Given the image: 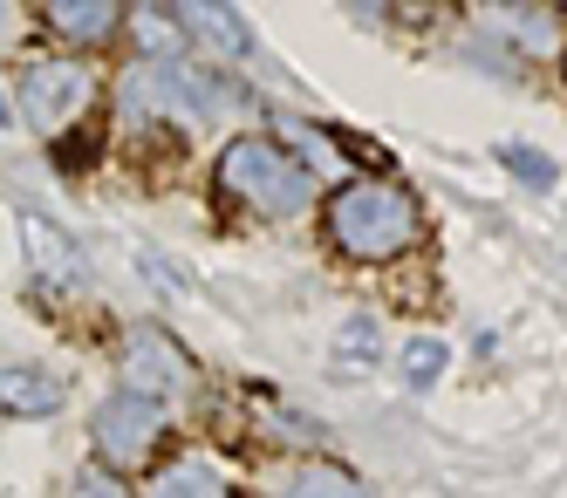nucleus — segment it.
<instances>
[{
	"label": "nucleus",
	"instance_id": "obj_1",
	"mask_svg": "<svg viewBox=\"0 0 567 498\" xmlns=\"http://www.w3.org/2000/svg\"><path fill=\"white\" fill-rule=\"evenodd\" d=\"M329 232L349 260H396V253H411L424 219H417V198L390 185V178H362L349 191H336L329 205Z\"/></svg>",
	"mask_w": 567,
	"mask_h": 498
},
{
	"label": "nucleus",
	"instance_id": "obj_2",
	"mask_svg": "<svg viewBox=\"0 0 567 498\" xmlns=\"http://www.w3.org/2000/svg\"><path fill=\"white\" fill-rule=\"evenodd\" d=\"M219 185H226L239 205L267 212V219H288V212H301V205L315 198L308 164L288 157L274 137H233V144L219 151Z\"/></svg>",
	"mask_w": 567,
	"mask_h": 498
},
{
	"label": "nucleus",
	"instance_id": "obj_3",
	"mask_svg": "<svg viewBox=\"0 0 567 498\" xmlns=\"http://www.w3.org/2000/svg\"><path fill=\"white\" fill-rule=\"evenodd\" d=\"M90 437H96V458L103 465H144L151 444L165 437V409H157V396H144V390H124V396L96 403Z\"/></svg>",
	"mask_w": 567,
	"mask_h": 498
},
{
	"label": "nucleus",
	"instance_id": "obj_4",
	"mask_svg": "<svg viewBox=\"0 0 567 498\" xmlns=\"http://www.w3.org/2000/svg\"><path fill=\"white\" fill-rule=\"evenodd\" d=\"M90 103V69L83 62H34L21 75V116L34 123V131H62V123Z\"/></svg>",
	"mask_w": 567,
	"mask_h": 498
},
{
	"label": "nucleus",
	"instance_id": "obj_5",
	"mask_svg": "<svg viewBox=\"0 0 567 498\" xmlns=\"http://www.w3.org/2000/svg\"><path fill=\"white\" fill-rule=\"evenodd\" d=\"M124 383L144 390V396H178L192 390V362L178 342H165L157 328H131V342H124Z\"/></svg>",
	"mask_w": 567,
	"mask_h": 498
},
{
	"label": "nucleus",
	"instance_id": "obj_6",
	"mask_svg": "<svg viewBox=\"0 0 567 498\" xmlns=\"http://www.w3.org/2000/svg\"><path fill=\"white\" fill-rule=\"evenodd\" d=\"M21 239H28V260H34V273H42L49 287H83L90 280V267H83V253L69 246V232H55L49 219H21Z\"/></svg>",
	"mask_w": 567,
	"mask_h": 498
},
{
	"label": "nucleus",
	"instance_id": "obj_7",
	"mask_svg": "<svg viewBox=\"0 0 567 498\" xmlns=\"http://www.w3.org/2000/svg\"><path fill=\"white\" fill-rule=\"evenodd\" d=\"M0 409L8 417H55L62 409V383L49 376V369H0Z\"/></svg>",
	"mask_w": 567,
	"mask_h": 498
},
{
	"label": "nucleus",
	"instance_id": "obj_8",
	"mask_svg": "<svg viewBox=\"0 0 567 498\" xmlns=\"http://www.w3.org/2000/svg\"><path fill=\"white\" fill-rule=\"evenodd\" d=\"M178 14H185V28L206 34L219 55H254V34L233 14V0H178Z\"/></svg>",
	"mask_w": 567,
	"mask_h": 498
},
{
	"label": "nucleus",
	"instance_id": "obj_9",
	"mask_svg": "<svg viewBox=\"0 0 567 498\" xmlns=\"http://www.w3.org/2000/svg\"><path fill=\"white\" fill-rule=\"evenodd\" d=\"M42 14L69 41H103L116 28V14H124V0H42Z\"/></svg>",
	"mask_w": 567,
	"mask_h": 498
},
{
	"label": "nucleus",
	"instance_id": "obj_10",
	"mask_svg": "<svg viewBox=\"0 0 567 498\" xmlns=\"http://www.w3.org/2000/svg\"><path fill=\"white\" fill-rule=\"evenodd\" d=\"M499 164L526 185V191H554L560 185V164L547 157V151H526V144H499Z\"/></svg>",
	"mask_w": 567,
	"mask_h": 498
},
{
	"label": "nucleus",
	"instance_id": "obj_11",
	"mask_svg": "<svg viewBox=\"0 0 567 498\" xmlns=\"http://www.w3.org/2000/svg\"><path fill=\"white\" fill-rule=\"evenodd\" d=\"M444 362H452V355H444V342H437V335H417L411 349H403V376H411L417 390H431V383L444 376Z\"/></svg>",
	"mask_w": 567,
	"mask_h": 498
},
{
	"label": "nucleus",
	"instance_id": "obj_12",
	"mask_svg": "<svg viewBox=\"0 0 567 498\" xmlns=\"http://www.w3.org/2000/svg\"><path fill=\"white\" fill-rule=\"evenodd\" d=\"M137 41H144V55H178V21L165 8H137Z\"/></svg>",
	"mask_w": 567,
	"mask_h": 498
},
{
	"label": "nucleus",
	"instance_id": "obj_13",
	"mask_svg": "<svg viewBox=\"0 0 567 498\" xmlns=\"http://www.w3.org/2000/svg\"><path fill=\"white\" fill-rule=\"evenodd\" d=\"M295 491H355V478L336 471V465H308V471L295 478Z\"/></svg>",
	"mask_w": 567,
	"mask_h": 498
},
{
	"label": "nucleus",
	"instance_id": "obj_14",
	"mask_svg": "<svg viewBox=\"0 0 567 498\" xmlns=\"http://www.w3.org/2000/svg\"><path fill=\"white\" fill-rule=\"evenodd\" d=\"M157 491H219V478L198 471V465H185V471H165V478H157Z\"/></svg>",
	"mask_w": 567,
	"mask_h": 498
},
{
	"label": "nucleus",
	"instance_id": "obj_15",
	"mask_svg": "<svg viewBox=\"0 0 567 498\" xmlns=\"http://www.w3.org/2000/svg\"><path fill=\"white\" fill-rule=\"evenodd\" d=\"M342 349H349V355H370V349H377V328H370V321H349Z\"/></svg>",
	"mask_w": 567,
	"mask_h": 498
},
{
	"label": "nucleus",
	"instance_id": "obj_16",
	"mask_svg": "<svg viewBox=\"0 0 567 498\" xmlns=\"http://www.w3.org/2000/svg\"><path fill=\"white\" fill-rule=\"evenodd\" d=\"M90 157H96L90 137H69V144H62V164H90Z\"/></svg>",
	"mask_w": 567,
	"mask_h": 498
},
{
	"label": "nucleus",
	"instance_id": "obj_17",
	"mask_svg": "<svg viewBox=\"0 0 567 498\" xmlns=\"http://www.w3.org/2000/svg\"><path fill=\"white\" fill-rule=\"evenodd\" d=\"M83 491H110L116 498V471H83Z\"/></svg>",
	"mask_w": 567,
	"mask_h": 498
},
{
	"label": "nucleus",
	"instance_id": "obj_18",
	"mask_svg": "<svg viewBox=\"0 0 567 498\" xmlns=\"http://www.w3.org/2000/svg\"><path fill=\"white\" fill-rule=\"evenodd\" d=\"M349 8H355V14H383V0H349Z\"/></svg>",
	"mask_w": 567,
	"mask_h": 498
},
{
	"label": "nucleus",
	"instance_id": "obj_19",
	"mask_svg": "<svg viewBox=\"0 0 567 498\" xmlns=\"http://www.w3.org/2000/svg\"><path fill=\"white\" fill-rule=\"evenodd\" d=\"M8 123H21V116H14V103H8V96H0V131H8Z\"/></svg>",
	"mask_w": 567,
	"mask_h": 498
},
{
	"label": "nucleus",
	"instance_id": "obj_20",
	"mask_svg": "<svg viewBox=\"0 0 567 498\" xmlns=\"http://www.w3.org/2000/svg\"><path fill=\"white\" fill-rule=\"evenodd\" d=\"M560 8H567V0H560Z\"/></svg>",
	"mask_w": 567,
	"mask_h": 498
}]
</instances>
